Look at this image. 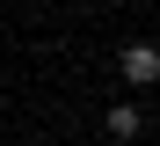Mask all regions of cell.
Returning <instances> with one entry per match:
<instances>
[{
	"instance_id": "obj_1",
	"label": "cell",
	"mask_w": 160,
	"mask_h": 146,
	"mask_svg": "<svg viewBox=\"0 0 160 146\" xmlns=\"http://www.w3.org/2000/svg\"><path fill=\"white\" fill-rule=\"evenodd\" d=\"M117 73H124L131 88H160V44H146V37H131V44L117 51Z\"/></svg>"
},
{
	"instance_id": "obj_2",
	"label": "cell",
	"mask_w": 160,
	"mask_h": 146,
	"mask_svg": "<svg viewBox=\"0 0 160 146\" xmlns=\"http://www.w3.org/2000/svg\"><path fill=\"white\" fill-rule=\"evenodd\" d=\"M102 124H109V139L131 146V139L146 132V110H138V102H109V110H102Z\"/></svg>"
}]
</instances>
